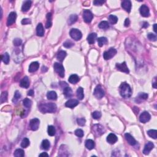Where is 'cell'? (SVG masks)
<instances>
[{"instance_id": "19", "label": "cell", "mask_w": 157, "mask_h": 157, "mask_svg": "<svg viewBox=\"0 0 157 157\" xmlns=\"http://www.w3.org/2000/svg\"><path fill=\"white\" fill-rule=\"evenodd\" d=\"M30 84V79L28 78V77H25L21 80L20 83V85L22 86V87L25 88H27L29 87Z\"/></svg>"}, {"instance_id": "8", "label": "cell", "mask_w": 157, "mask_h": 157, "mask_svg": "<svg viewBox=\"0 0 157 157\" xmlns=\"http://www.w3.org/2000/svg\"><path fill=\"white\" fill-rule=\"evenodd\" d=\"M93 131L94 134L96 136H99L104 133V127L100 124H94L93 126Z\"/></svg>"}, {"instance_id": "6", "label": "cell", "mask_w": 157, "mask_h": 157, "mask_svg": "<svg viewBox=\"0 0 157 157\" xmlns=\"http://www.w3.org/2000/svg\"><path fill=\"white\" fill-rule=\"evenodd\" d=\"M117 54V50L114 48H110L109 50L106 51L103 54V57L106 60L111 59Z\"/></svg>"}, {"instance_id": "17", "label": "cell", "mask_w": 157, "mask_h": 157, "mask_svg": "<svg viewBox=\"0 0 157 157\" xmlns=\"http://www.w3.org/2000/svg\"><path fill=\"white\" fill-rule=\"evenodd\" d=\"M78 101L77 100H70L65 103V106L69 108H74L78 104Z\"/></svg>"}, {"instance_id": "7", "label": "cell", "mask_w": 157, "mask_h": 157, "mask_svg": "<svg viewBox=\"0 0 157 157\" xmlns=\"http://www.w3.org/2000/svg\"><path fill=\"white\" fill-rule=\"evenodd\" d=\"M83 18L85 22L88 24V23L91 22L92 19H93V15L90 10L85 9L83 12Z\"/></svg>"}, {"instance_id": "15", "label": "cell", "mask_w": 157, "mask_h": 157, "mask_svg": "<svg viewBox=\"0 0 157 157\" xmlns=\"http://www.w3.org/2000/svg\"><path fill=\"white\" fill-rule=\"evenodd\" d=\"M154 144H153L151 142H148L145 146L144 150H143V153H144V155H148L150 153L152 150L154 148Z\"/></svg>"}, {"instance_id": "40", "label": "cell", "mask_w": 157, "mask_h": 157, "mask_svg": "<svg viewBox=\"0 0 157 157\" xmlns=\"http://www.w3.org/2000/svg\"><path fill=\"white\" fill-rule=\"evenodd\" d=\"M8 94L7 92H3L2 93H1V98H0L1 104H2L3 102L7 101V100H8Z\"/></svg>"}, {"instance_id": "26", "label": "cell", "mask_w": 157, "mask_h": 157, "mask_svg": "<svg viewBox=\"0 0 157 157\" xmlns=\"http://www.w3.org/2000/svg\"><path fill=\"white\" fill-rule=\"evenodd\" d=\"M66 55H67V54H66V52H65V51L61 50L57 54V55H56V58H57V60L59 61V62H62L63 60H64V59L65 58Z\"/></svg>"}, {"instance_id": "30", "label": "cell", "mask_w": 157, "mask_h": 157, "mask_svg": "<svg viewBox=\"0 0 157 157\" xmlns=\"http://www.w3.org/2000/svg\"><path fill=\"white\" fill-rule=\"evenodd\" d=\"M46 17H47V22H46V28H50L51 26H52V14H51L50 12V13H48L47 14V16H46Z\"/></svg>"}, {"instance_id": "1", "label": "cell", "mask_w": 157, "mask_h": 157, "mask_svg": "<svg viewBox=\"0 0 157 157\" xmlns=\"http://www.w3.org/2000/svg\"><path fill=\"white\" fill-rule=\"evenodd\" d=\"M39 109L42 113H54L56 110V106L53 102L41 103L39 106Z\"/></svg>"}, {"instance_id": "25", "label": "cell", "mask_w": 157, "mask_h": 157, "mask_svg": "<svg viewBox=\"0 0 157 157\" xmlns=\"http://www.w3.org/2000/svg\"><path fill=\"white\" fill-rule=\"evenodd\" d=\"M97 37V34L95 33H90L87 37V41L90 44H94L95 42V39Z\"/></svg>"}, {"instance_id": "58", "label": "cell", "mask_w": 157, "mask_h": 157, "mask_svg": "<svg viewBox=\"0 0 157 157\" xmlns=\"http://www.w3.org/2000/svg\"><path fill=\"white\" fill-rule=\"evenodd\" d=\"M154 32H155V33H156V24H154Z\"/></svg>"}, {"instance_id": "31", "label": "cell", "mask_w": 157, "mask_h": 157, "mask_svg": "<svg viewBox=\"0 0 157 157\" xmlns=\"http://www.w3.org/2000/svg\"><path fill=\"white\" fill-rule=\"evenodd\" d=\"M97 41H98V46L100 47H102L108 43V39L105 37H101L97 39Z\"/></svg>"}, {"instance_id": "47", "label": "cell", "mask_w": 157, "mask_h": 157, "mask_svg": "<svg viewBox=\"0 0 157 157\" xmlns=\"http://www.w3.org/2000/svg\"><path fill=\"white\" fill-rule=\"evenodd\" d=\"M147 38L151 41H156V35L153 33H149L147 35Z\"/></svg>"}, {"instance_id": "20", "label": "cell", "mask_w": 157, "mask_h": 157, "mask_svg": "<svg viewBox=\"0 0 157 157\" xmlns=\"http://www.w3.org/2000/svg\"><path fill=\"white\" fill-rule=\"evenodd\" d=\"M39 64L38 62H33L30 64V65L29 66V71L30 72H36L39 69Z\"/></svg>"}, {"instance_id": "43", "label": "cell", "mask_w": 157, "mask_h": 157, "mask_svg": "<svg viewBox=\"0 0 157 157\" xmlns=\"http://www.w3.org/2000/svg\"><path fill=\"white\" fill-rule=\"evenodd\" d=\"M21 98V94L19 93L18 91H16L15 92V94H14V98L12 100L13 102H16L17 101H18L19 99Z\"/></svg>"}, {"instance_id": "51", "label": "cell", "mask_w": 157, "mask_h": 157, "mask_svg": "<svg viewBox=\"0 0 157 157\" xmlns=\"http://www.w3.org/2000/svg\"><path fill=\"white\" fill-rule=\"evenodd\" d=\"M31 20L29 19V18H24L22 20V25H27V24H31Z\"/></svg>"}, {"instance_id": "32", "label": "cell", "mask_w": 157, "mask_h": 157, "mask_svg": "<svg viewBox=\"0 0 157 157\" xmlns=\"http://www.w3.org/2000/svg\"><path fill=\"white\" fill-rule=\"evenodd\" d=\"M78 17L77 15L74 14V15H71L70 17H69L68 20V23L69 25H72L73 24L76 22L78 20Z\"/></svg>"}, {"instance_id": "4", "label": "cell", "mask_w": 157, "mask_h": 157, "mask_svg": "<svg viewBox=\"0 0 157 157\" xmlns=\"http://www.w3.org/2000/svg\"><path fill=\"white\" fill-rule=\"evenodd\" d=\"M93 94H94V96L97 99H101L102 98H103L105 93L103 88H102V87L101 85H98L96 86V88H94Z\"/></svg>"}, {"instance_id": "54", "label": "cell", "mask_w": 157, "mask_h": 157, "mask_svg": "<svg viewBox=\"0 0 157 157\" xmlns=\"http://www.w3.org/2000/svg\"><path fill=\"white\" fill-rule=\"evenodd\" d=\"M142 28H147V27L148 26V24L147 22H143V24H142Z\"/></svg>"}, {"instance_id": "5", "label": "cell", "mask_w": 157, "mask_h": 157, "mask_svg": "<svg viewBox=\"0 0 157 157\" xmlns=\"http://www.w3.org/2000/svg\"><path fill=\"white\" fill-rule=\"evenodd\" d=\"M54 70L55 72L61 77V78H64V69L63 66L62 64L58 63H55L54 65Z\"/></svg>"}, {"instance_id": "56", "label": "cell", "mask_w": 157, "mask_h": 157, "mask_svg": "<svg viewBox=\"0 0 157 157\" xmlns=\"http://www.w3.org/2000/svg\"><path fill=\"white\" fill-rule=\"evenodd\" d=\"M34 94V92L33 90H30L28 92V96H33Z\"/></svg>"}, {"instance_id": "3", "label": "cell", "mask_w": 157, "mask_h": 157, "mask_svg": "<svg viewBox=\"0 0 157 157\" xmlns=\"http://www.w3.org/2000/svg\"><path fill=\"white\" fill-rule=\"evenodd\" d=\"M70 34L71 37L75 40H79L82 38V34L76 28H72L70 32Z\"/></svg>"}, {"instance_id": "13", "label": "cell", "mask_w": 157, "mask_h": 157, "mask_svg": "<svg viewBox=\"0 0 157 157\" xmlns=\"http://www.w3.org/2000/svg\"><path fill=\"white\" fill-rule=\"evenodd\" d=\"M139 10H140V13L142 17H149L150 10L149 8H148V7L147 6H146V5L145 4L142 5V6H140Z\"/></svg>"}, {"instance_id": "52", "label": "cell", "mask_w": 157, "mask_h": 157, "mask_svg": "<svg viewBox=\"0 0 157 157\" xmlns=\"http://www.w3.org/2000/svg\"><path fill=\"white\" fill-rule=\"evenodd\" d=\"M105 2L104 1H98V0H96V1H93V4L95 6H101L102 4Z\"/></svg>"}, {"instance_id": "59", "label": "cell", "mask_w": 157, "mask_h": 157, "mask_svg": "<svg viewBox=\"0 0 157 157\" xmlns=\"http://www.w3.org/2000/svg\"><path fill=\"white\" fill-rule=\"evenodd\" d=\"M153 87L155 88H156V82L155 81L154 84H153Z\"/></svg>"}, {"instance_id": "48", "label": "cell", "mask_w": 157, "mask_h": 157, "mask_svg": "<svg viewBox=\"0 0 157 157\" xmlns=\"http://www.w3.org/2000/svg\"><path fill=\"white\" fill-rule=\"evenodd\" d=\"M148 94L146 93H140L138 95V98L139 99H140V100H146L148 98Z\"/></svg>"}, {"instance_id": "42", "label": "cell", "mask_w": 157, "mask_h": 157, "mask_svg": "<svg viewBox=\"0 0 157 157\" xmlns=\"http://www.w3.org/2000/svg\"><path fill=\"white\" fill-rule=\"evenodd\" d=\"M23 103H24V106L25 107V108H29L32 106V101H31L30 99L25 98V100H24V101H23Z\"/></svg>"}, {"instance_id": "41", "label": "cell", "mask_w": 157, "mask_h": 157, "mask_svg": "<svg viewBox=\"0 0 157 157\" xmlns=\"http://www.w3.org/2000/svg\"><path fill=\"white\" fill-rule=\"evenodd\" d=\"M109 20L111 24H117L118 22V18L116 16L114 15H110L109 16Z\"/></svg>"}, {"instance_id": "35", "label": "cell", "mask_w": 157, "mask_h": 157, "mask_svg": "<svg viewBox=\"0 0 157 157\" xmlns=\"http://www.w3.org/2000/svg\"><path fill=\"white\" fill-rule=\"evenodd\" d=\"M1 60H2V62L5 63V64H8L10 60V57H9V55L8 54V53H5L3 55H1Z\"/></svg>"}, {"instance_id": "36", "label": "cell", "mask_w": 157, "mask_h": 157, "mask_svg": "<svg viewBox=\"0 0 157 157\" xmlns=\"http://www.w3.org/2000/svg\"><path fill=\"white\" fill-rule=\"evenodd\" d=\"M14 155L16 157H24V155H25V153H24V151L22 149L18 148V149L15 150Z\"/></svg>"}, {"instance_id": "39", "label": "cell", "mask_w": 157, "mask_h": 157, "mask_svg": "<svg viewBox=\"0 0 157 157\" xmlns=\"http://www.w3.org/2000/svg\"><path fill=\"white\" fill-rule=\"evenodd\" d=\"M30 144V142L29 139H28V138H24L22 140V141L21 147H22V148H26L27 147L29 146Z\"/></svg>"}, {"instance_id": "10", "label": "cell", "mask_w": 157, "mask_h": 157, "mask_svg": "<svg viewBox=\"0 0 157 157\" xmlns=\"http://www.w3.org/2000/svg\"><path fill=\"white\" fill-rule=\"evenodd\" d=\"M150 115L148 112H144L140 114L139 117V121L143 124H146L150 119Z\"/></svg>"}, {"instance_id": "12", "label": "cell", "mask_w": 157, "mask_h": 157, "mask_svg": "<svg viewBox=\"0 0 157 157\" xmlns=\"http://www.w3.org/2000/svg\"><path fill=\"white\" fill-rule=\"evenodd\" d=\"M16 18H17V14H16V13L15 12H11L9 14V16H8V20H7V25L8 26H10V25L14 24L16 22Z\"/></svg>"}, {"instance_id": "22", "label": "cell", "mask_w": 157, "mask_h": 157, "mask_svg": "<svg viewBox=\"0 0 157 157\" xmlns=\"http://www.w3.org/2000/svg\"><path fill=\"white\" fill-rule=\"evenodd\" d=\"M32 2L31 1H26L24 2L23 4L22 7V11L25 12H27L30 9L31 6H32Z\"/></svg>"}, {"instance_id": "2", "label": "cell", "mask_w": 157, "mask_h": 157, "mask_svg": "<svg viewBox=\"0 0 157 157\" xmlns=\"http://www.w3.org/2000/svg\"><path fill=\"white\" fill-rule=\"evenodd\" d=\"M120 95L124 98H128L131 96L132 94V90L130 86L126 82H124L120 86Z\"/></svg>"}, {"instance_id": "34", "label": "cell", "mask_w": 157, "mask_h": 157, "mask_svg": "<svg viewBox=\"0 0 157 157\" xmlns=\"http://www.w3.org/2000/svg\"><path fill=\"white\" fill-rule=\"evenodd\" d=\"M47 132L48 134L50 136H54L56 133V130L54 126L50 125L48 126V129H47Z\"/></svg>"}, {"instance_id": "18", "label": "cell", "mask_w": 157, "mask_h": 157, "mask_svg": "<svg viewBox=\"0 0 157 157\" xmlns=\"http://www.w3.org/2000/svg\"><path fill=\"white\" fill-rule=\"evenodd\" d=\"M118 138L116 134L113 133L109 134L107 137V141L110 144H114L117 141Z\"/></svg>"}, {"instance_id": "49", "label": "cell", "mask_w": 157, "mask_h": 157, "mask_svg": "<svg viewBox=\"0 0 157 157\" xmlns=\"http://www.w3.org/2000/svg\"><path fill=\"white\" fill-rule=\"evenodd\" d=\"M75 134L79 138H82L84 136V131L83 130H82L81 129H78L75 131Z\"/></svg>"}, {"instance_id": "37", "label": "cell", "mask_w": 157, "mask_h": 157, "mask_svg": "<svg viewBox=\"0 0 157 157\" xmlns=\"http://www.w3.org/2000/svg\"><path fill=\"white\" fill-rule=\"evenodd\" d=\"M99 28L102 30H107L109 28V24L107 21H102L99 24Z\"/></svg>"}, {"instance_id": "38", "label": "cell", "mask_w": 157, "mask_h": 157, "mask_svg": "<svg viewBox=\"0 0 157 157\" xmlns=\"http://www.w3.org/2000/svg\"><path fill=\"white\" fill-rule=\"evenodd\" d=\"M147 134L150 137L153 139H156L157 138V131L155 130H150L147 131Z\"/></svg>"}, {"instance_id": "24", "label": "cell", "mask_w": 157, "mask_h": 157, "mask_svg": "<svg viewBox=\"0 0 157 157\" xmlns=\"http://www.w3.org/2000/svg\"><path fill=\"white\" fill-rule=\"evenodd\" d=\"M68 80L70 83L72 84H76L80 80V78L77 74H72L69 78Z\"/></svg>"}, {"instance_id": "53", "label": "cell", "mask_w": 157, "mask_h": 157, "mask_svg": "<svg viewBox=\"0 0 157 157\" xmlns=\"http://www.w3.org/2000/svg\"><path fill=\"white\" fill-rule=\"evenodd\" d=\"M130 21L129 18H126L125 21H124V26L128 27L130 26Z\"/></svg>"}, {"instance_id": "50", "label": "cell", "mask_w": 157, "mask_h": 157, "mask_svg": "<svg viewBox=\"0 0 157 157\" xmlns=\"http://www.w3.org/2000/svg\"><path fill=\"white\" fill-rule=\"evenodd\" d=\"M13 43L15 46H20L22 43V40L20 38H16L14 40Z\"/></svg>"}, {"instance_id": "57", "label": "cell", "mask_w": 157, "mask_h": 157, "mask_svg": "<svg viewBox=\"0 0 157 157\" xmlns=\"http://www.w3.org/2000/svg\"><path fill=\"white\" fill-rule=\"evenodd\" d=\"M47 71V68L46 67H45V66H43L42 68V72H46V71Z\"/></svg>"}, {"instance_id": "9", "label": "cell", "mask_w": 157, "mask_h": 157, "mask_svg": "<svg viewBox=\"0 0 157 157\" xmlns=\"http://www.w3.org/2000/svg\"><path fill=\"white\" fill-rule=\"evenodd\" d=\"M40 121L38 118H33L30 120V128L32 130L36 131L39 128Z\"/></svg>"}, {"instance_id": "29", "label": "cell", "mask_w": 157, "mask_h": 157, "mask_svg": "<svg viewBox=\"0 0 157 157\" xmlns=\"http://www.w3.org/2000/svg\"><path fill=\"white\" fill-rule=\"evenodd\" d=\"M77 97L79 100H82L84 98V88L82 87L78 88L77 90Z\"/></svg>"}, {"instance_id": "33", "label": "cell", "mask_w": 157, "mask_h": 157, "mask_svg": "<svg viewBox=\"0 0 157 157\" xmlns=\"http://www.w3.org/2000/svg\"><path fill=\"white\" fill-rule=\"evenodd\" d=\"M50 147V144L47 139H45V140H43L41 144V147L42 149L47 150L49 149Z\"/></svg>"}, {"instance_id": "16", "label": "cell", "mask_w": 157, "mask_h": 157, "mask_svg": "<svg viewBox=\"0 0 157 157\" xmlns=\"http://www.w3.org/2000/svg\"><path fill=\"white\" fill-rule=\"evenodd\" d=\"M124 137H125L126 140L128 142V144H130L131 146H135L136 144V140L135 139L132 137V136L129 133H126L124 134Z\"/></svg>"}, {"instance_id": "28", "label": "cell", "mask_w": 157, "mask_h": 157, "mask_svg": "<svg viewBox=\"0 0 157 157\" xmlns=\"http://www.w3.org/2000/svg\"><path fill=\"white\" fill-rule=\"evenodd\" d=\"M47 98L50 100H56L57 98V94L54 91H50L47 93Z\"/></svg>"}, {"instance_id": "44", "label": "cell", "mask_w": 157, "mask_h": 157, "mask_svg": "<svg viewBox=\"0 0 157 157\" xmlns=\"http://www.w3.org/2000/svg\"><path fill=\"white\" fill-rule=\"evenodd\" d=\"M92 117L94 119H96V120H98V119H100L101 117V114L100 112L98 111H95L92 113Z\"/></svg>"}, {"instance_id": "21", "label": "cell", "mask_w": 157, "mask_h": 157, "mask_svg": "<svg viewBox=\"0 0 157 157\" xmlns=\"http://www.w3.org/2000/svg\"><path fill=\"white\" fill-rule=\"evenodd\" d=\"M63 94L66 98H70L72 95V91L71 88L67 85L63 88Z\"/></svg>"}, {"instance_id": "23", "label": "cell", "mask_w": 157, "mask_h": 157, "mask_svg": "<svg viewBox=\"0 0 157 157\" xmlns=\"http://www.w3.org/2000/svg\"><path fill=\"white\" fill-rule=\"evenodd\" d=\"M36 34L38 36H43L44 34V27L42 24H39L36 27Z\"/></svg>"}, {"instance_id": "46", "label": "cell", "mask_w": 157, "mask_h": 157, "mask_svg": "<svg viewBox=\"0 0 157 157\" xmlns=\"http://www.w3.org/2000/svg\"><path fill=\"white\" fill-rule=\"evenodd\" d=\"M77 122H78V124L79 126H84L85 124V122H86V120L84 118H79L77 119Z\"/></svg>"}, {"instance_id": "55", "label": "cell", "mask_w": 157, "mask_h": 157, "mask_svg": "<svg viewBox=\"0 0 157 157\" xmlns=\"http://www.w3.org/2000/svg\"><path fill=\"white\" fill-rule=\"evenodd\" d=\"M39 156H48V155L46 152H43L39 155Z\"/></svg>"}, {"instance_id": "27", "label": "cell", "mask_w": 157, "mask_h": 157, "mask_svg": "<svg viewBox=\"0 0 157 157\" xmlns=\"http://www.w3.org/2000/svg\"><path fill=\"white\" fill-rule=\"evenodd\" d=\"M85 147L88 150H92L94 147V142L92 139H87L85 141Z\"/></svg>"}, {"instance_id": "14", "label": "cell", "mask_w": 157, "mask_h": 157, "mask_svg": "<svg viewBox=\"0 0 157 157\" xmlns=\"http://www.w3.org/2000/svg\"><path fill=\"white\" fill-rule=\"evenodd\" d=\"M122 7L128 12H130L131 9V2L129 0H124L122 2Z\"/></svg>"}, {"instance_id": "45", "label": "cell", "mask_w": 157, "mask_h": 157, "mask_svg": "<svg viewBox=\"0 0 157 157\" xmlns=\"http://www.w3.org/2000/svg\"><path fill=\"white\" fill-rule=\"evenodd\" d=\"M74 43L72 42L71 40H66V42H64V44H63V46L66 48H71V47H72L74 46Z\"/></svg>"}, {"instance_id": "11", "label": "cell", "mask_w": 157, "mask_h": 157, "mask_svg": "<svg viewBox=\"0 0 157 157\" xmlns=\"http://www.w3.org/2000/svg\"><path fill=\"white\" fill-rule=\"evenodd\" d=\"M116 68H117L118 70L122 71V72L127 73V74L130 72L129 69H128V66L126 64V62H124L122 63H117L116 64Z\"/></svg>"}]
</instances>
